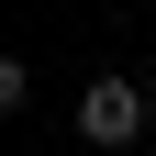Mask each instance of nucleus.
<instances>
[{
  "label": "nucleus",
  "instance_id": "nucleus-1",
  "mask_svg": "<svg viewBox=\"0 0 156 156\" xmlns=\"http://www.w3.org/2000/svg\"><path fill=\"white\" fill-rule=\"evenodd\" d=\"M78 134H89V145H134V134H145V89H134V78H89V89H78Z\"/></svg>",
  "mask_w": 156,
  "mask_h": 156
}]
</instances>
